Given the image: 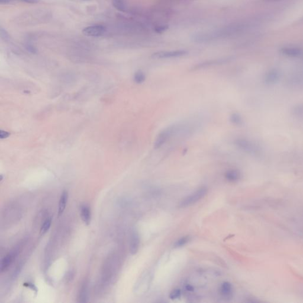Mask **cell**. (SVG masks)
<instances>
[{
    "mask_svg": "<svg viewBox=\"0 0 303 303\" xmlns=\"http://www.w3.org/2000/svg\"><path fill=\"white\" fill-rule=\"evenodd\" d=\"M9 135H10V134L7 132L1 130V132H0V138H7V137L9 136Z\"/></svg>",
    "mask_w": 303,
    "mask_h": 303,
    "instance_id": "cell-25",
    "label": "cell"
},
{
    "mask_svg": "<svg viewBox=\"0 0 303 303\" xmlns=\"http://www.w3.org/2000/svg\"><path fill=\"white\" fill-rule=\"evenodd\" d=\"M281 77V72L277 69L269 70L264 76V82L266 84L273 85L279 81Z\"/></svg>",
    "mask_w": 303,
    "mask_h": 303,
    "instance_id": "cell-7",
    "label": "cell"
},
{
    "mask_svg": "<svg viewBox=\"0 0 303 303\" xmlns=\"http://www.w3.org/2000/svg\"><path fill=\"white\" fill-rule=\"evenodd\" d=\"M52 224V218L48 217L43 222L42 226L40 229V233L42 234H45L50 229V226Z\"/></svg>",
    "mask_w": 303,
    "mask_h": 303,
    "instance_id": "cell-20",
    "label": "cell"
},
{
    "mask_svg": "<svg viewBox=\"0 0 303 303\" xmlns=\"http://www.w3.org/2000/svg\"><path fill=\"white\" fill-rule=\"evenodd\" d=\"M80 215L82 220L86 225L90 224L91 213L90 207L87 205H82L80 207Z\"/></svg>",
    "mask_w": 303,
    "mask_h": 303,
    "instance_id": "cell-10",
    "label": "cell"
},
{
    "mask_svg": "<svg viewBox=\"0 0 303 303\" xmlns=\"http://www.w3.org/2000/svg\"><path fill=\"white\" fill-rule=\"evenodd\" d=\"M106 30V27L102 25H93L84 28L82 33L88 37H100L104 34Z\"/></svg>",
    "mask_w": 303,
    "mask_h": 303,
    "instance_id": "cell-5",
    "label": "cell"
},
{
    "mask_svg": "<svg viewBox=\"0 0 303 303\" xmlns=\"http://www.w3.org/2000/svg\"><path fill=\"white\" fill-rule=\"evenodd\" d=\"M220 291L224 298H230L233 294L232 285L229 282H224L221 285Z\"/></svg>",
    "mask_w": 303,
    "mask_h": 303,
    "instance_id": "cell-12",
    "label": "cell"
},
{
    "mask_svg": "<svg viewBox=\"0 0 303 303\" xmlns=\"http://www.w3.org/2000/svg\"><path fill=\"white\" fill-rule=\"evenodd\" d=\"M86 1H88V0H86Z\"/></svg>",
    "mask_w": 303,
    "mask_h": 303,
    "instance_id": "cell-31",
    "label": "cell"
},
{
    "mask_svg": "<svg viewBox=\"0 0 303 303\" xmlns=\"http://www.w3.org/2000/svg\"><path fill=\"white\" fill-rule=\"evenodd\" d=\"M232 59L229 57V58H224L214 59V60H208V61L204 62H202L201 64H198L197 65L194 66L192 68V70L196 71V70L207 68L214 66L223 65V64H226V63L229 62Z\"/></svg>",
    "mask_w": 303,
    "mask_h": 303,
    "instance_id": "cell-6",
    "label": "cell"
},
{
    "mask_svg": "<svg viewBox=\"0 0 303 303\" xmlns=\"http://www.w3.org/2000/svg\"><path fill=\"white\" fill-rule=\"evenodd\" d=\"M230 121L236 126H242L243 124V120L239 113L234 112L230 116Z\"/></svg>",
    "mask_w": 303,
    "mask_h": 303,
    "instance_id": "cell-16",
    "label": "cell"
},
{
    "mask_svg": "<svg viewBox=\"0 0 303 303\" xmlns=\"http://www.w3.org/2000/svg\"><path fill=\"white\" fill-rule=\"evenodd\" d=\"M112 3L117 10L124 11L126 10V4L123 0H112Z\"/></svg>",
    "mask_w": 303,
    "mask_h": 303,
    "instance_id": "cell-19",
    "label": "cell"
},
{
    "mask_svg": "<svg viewBox=\"0 0 303 303\" xmlns=\"http://www.w3.org/2000/svg\"><path fill=\"white\" fill-rule=\"evenodd\" d=\"M146 80V75L143 71H137L133 76V80L136 84H140L144 82Z\"/></svg>",
    "mask_w": 303,
    "mask_h": 303,
    "instance_id": "cell-17",
    "label": "cell"
},
{
    "mask_svg": "<svg viewBox=\"0 0 303 303\" xmlns=\"http://www.w3.org/2000/svg\"><path fill=\"white\" fill-rule=\"evenodd\" d=\"M207 190L205 186H202L198 188L196 191L192 193L191 194L184 198L180 203L179 207L186 208L191 206L201 200L203 197H205V196L207 194Z\"/></svg>",
    "mask_w": 303,
    "mask_h": 303,
    "instance_id": "cell-3",
    "label": "cell"
},
{
    "mask_svg": "<svg viewBox=\"0 0 303 303\" xmlns=\"http://www.w3.org/2000/svg\"><path fill=\"white\" fill-rule=\"evenodd\" d=\"M12 0H0L1 4H7L11 2Z\"/></svg>",
    "mask_w": 303,
    "mask_h": 303,
    "instance_id": "cell-28",
    "label": "cell"
},
{
    "mask_svg": "<svg viewBox=\"0 0 303 303\" xmlns=\"http://www.w3.org/2000/svg\"><path fill=\"white\" fill-rule=\"evenodd\" d=\"M88 284L85 282L80 288V292L78 294V302L80 303H86L88 300Z\"/></svg>",
    "mask_w": 303,
    "mask_h": 303,
    "instance_id": "cell-13",
    "label": "cell"
},
{
    "mask_svg": "<svg viewBox=\"0 0 303 303\" xmlns=\"http://www.w3.org/2000/svg\"><path fill=\"white\" fill-rule=\"evenodd\" d=\"M186 290L189 291H192L193 290V287H192L191 285H188L186 286Z\"/></svg>",
    "mask_w": 303,
    "mask_h": 303,
    "instance_id": "cell-29",
    "label": "cell"
},
{
    "mask_svg": "<svg viewBox=\"0 0 303 303\" xmlns=\"http://www.w3.org/2000/svg\"><path fill=\"white\" fill-rule=\"evenodd\" d=\"M292 112L295 117L303 118V104H298L294 107Z\"/></svg>",
    "mask_w": 303,
    "mask_h": 303,
    "instance_id": "cell-21",
    "label": "cell"
},
{
    "mask_svg": "<svg viewBox=\"0 0 303 303\" xmlns=\"http://www.w3.org/2000/svg\"><path fill=\"white\" fill-rule=\"evenodd\" d=\"M241 178V174L239 170H230L225 174V178L231 182L239 181Z\"/></svg>",
    "mask_w": 303,
    "mask_h": 303,
    "instance_id": "cell-14",
    "label": "cell"
},
{
    "mask_svg": "<svg viewBox=\"0 0 303 303\" xmlns=\"http://www.w3.org/2000/svg\"><path fill=\"white\" fill-rule=\"evenodd\" d=\"M27 49L30 52H32V53H35L36 52V49L35 48H34L32 45L31 44H27L26 46Z\"/></svg>",
    "mask_w": 303,
    "mask_h": 303,
    "instance_id": "cell-26",
    "label": "cell"
},
{
    "mask_svg": "<svg viewBox=\"0 0 303 303\" xmlns=\"http://www.w3.org/2000/svg\"><path fill=\"white\" fill-rule=\"evenodd\" d=\"M181 290L179 289H176L170 293V297L172 300H175L180 298L181 296Z\"/></svg>",
    "mask_w": 303,
    "mask_h": 303,
    "instance_id": "cell-22",
    "label": "cell"
},
{
    "mask_svg": "<svg viewBox=\"0 0 303 303\" xmlns=\"http://www.w3.org/2000/svg\"><path fill=\"white\" fill-rule=\"evenodd\" d=\"M268 1H279V0H268Z\"/></svg>",
    "mask_w": 303,
    "mask_h": 303,
    "instance_id": "cell-30",
    "label": "cell"
},
{
    "mask_svg": "<svg viewBox=\"0 0 303 303\" xmlns=\"http://www.w3.org/2000/svg\"><path fill=\"white\" fill-rule=\"evenodd\" d=\"M188 54V52L184 50H175L169 51H160L152 55V58L154 59H169L179 58Z\"/></svg>",
    "mask_w": 303,
    "mask_h": 303,
    "instance_id": "cell-4",
    "label": "cell"
},
{
    "mask_svg": "<svg viewBox=\"0 0 303 303\" xmlns=\"http://www.w3.org/2000/svg\"><path fill=\"white\" fill-rule=\"evenodd\" d=\"M22 1H24L27 3H30V4H34L37 3L40 0H21Z\"/></svg>",
    "mask_w": 303,
    "mask_h": 303,
    "instance_id": "cell-27",
    "label": "cell"
},
{
    "mask_svg": "<svg viewBox=\"0 0 303 303\" xmlns=\"http://www.w3.org/2000/svg\"><path fill=\"white\" fill-rule=\"evenodd\" d=\"M280 52L283 55L290 58H298L303 54V50L301 48L294 46H288L283 47L280 49Z\"/></svg>",
    "mask_w": 303,
    "mask_h": 303,
    "instance_id": "cell-8",
    "label": "cell"
},
{
    "mask_svg": "<svg viewBox=\"0 0 303 303\" xmlns=\"http://www.w3.org/2000/svg\"><path fill=\"white\" fill-rule=\"evenodd\" d=\"M140 245V237L138 232L133 231L130 240V252L132 255H135L138 252Z\"/></svg>",
    "mask_w": 303,
    "mask_h": 303,
    "instance_id": "cell-9",
    "label": "cell"
},
{
    "mask_svg": "<svg viewBox=\"0 0 303 303\" xmlns=\"http://www.w3.org/2000/svg\"><path fill=\"white\" fill-rule=\"evenodd\" d=\"M178 134V126L177 124L170 126L164 129L157 136L154 142V149H160L169 140L174 136Z\"/></svg>",
    "mask_w": 303,
    "mask_h": 303,
    "instance_id": "cell-2",
    "label": "cell"
},
{
    "mask_svg": "<svg viewBox=\"0 0 303 303\" xmlns=\"http://www.w3.org/2000/svg\"><path fill=\"white\" fill-rule=\"evenodd\" d=\"M14 258V253L12 252L5 256L1 260L0 264V270L1 272L5 271L12 264Z\"/></svg>",
    "mask_w": 303,
    "mask_h": 303,
    "instance_id": "cell-11",
    "label": "cell"
},
{
    "mask_svg": "<svg viewBox=\"0 0 303 303\" xmlns=\"http://www.w3.org/2000/svg\"><path fill=\"white\" fill-rule=\"evenodd\" d=\"M23 285L25 286V287H26L29 288L30 289H31L32 290L35 291V292H37V288L32 283H30V282L24 283Z\"/></svg>",
    "mask_w": 303,
    "mask_h": 303,
    "instance_id": "cell-24",
    "label": "cell"
},
{
    "mask_svg": "<svg viewBox=\"0 0 303 303\" xmlns=\"http://www.w3.org/2000/svg\"><path fill=\"white\" fill-rule=\"evenodd\" d=\"M190 239H191V238L189 236H184V237L180 238V239L176 241L174 244V247L176 248L182 247L184 245H186V243H188L190 242Z\"/></svg>",
    "mask_w": 303,
    "mask_h": 303,
    "instance_id": "cell-18",
    "label": "cell"
},
{
    "mask_svg": "<svg viewBox=\"0 0 303 303\" xmlns=\"http://www.w3.org/2000/svg\"><path fill=\"white\" fill-rule=\"evenodd\" d=\"M234 144L238 149L247 154L258 156L261 154L260 148L255 143L249 139L236 138L234 141Z\"/></svg>",
    "mask_w": 303,
    "mask_h": 303,
    "instance_id": "cell-1",
    "label": "cell"
},
{
    "mask_svg": "<svg viewBox=\"0 0 303 303\" xmlns=\"http://www.w3.org/2000/svg\"><path fill=\"white\" fill-rule=\"evenodd\" d=\"M168 29V26L165 25V26H159L156 27L154 28V31L158 33H162V32H165Z\"/></svg>",
    "mask_w": 303,
    "mask_h": 303,
    "instance_id": "cell-23",
    "label": "cell"
},
{
    "mask_svg": "<svg viewBox=\"0 0 303 303\" xmlns=\"http://www.w3.org/2000/svg\"><path fill=\"white\" fill-rule=\"evenodd\" d=\"M68 192L66 191H64L60 196L59 202V216L62 215L64 213L68 202Z\"/></svg>",
    "mask_w": 303,
    "mask_h": 303,
    "instance_id": "cell-15",
    "label": "cell"
}]
</instances>
